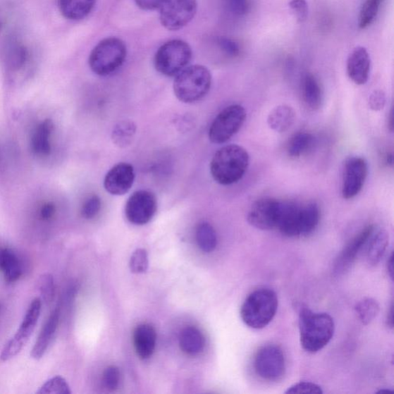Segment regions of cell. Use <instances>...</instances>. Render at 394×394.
Listing matches in <instances>:
<instances>
[{"mask_svg":"<svg viewBox=\"0 0 394 394\" xmlns=\"http://www.w3.org/2000/svg\"><path fill=\"white\" fill-rule=\"evenodd\" d=\"M149 267V258L147 250L138 249L134 252L130 261V268L134 273H146Z\"/></svg>","mask_w":394,"mask_h":394,"instance_id":"obj_34","label":"cell"},{"mask_svg":"<svg viewBox=\"0 0 394 394\" xmlns=\"http://www.w3.org/2000/svg\"><path fill=\"white\" fill-rule=\"evenodd\" d=\"M388 271L391 280H393V253L390 254L388 261Z\"/></svg>","mask_w":394,"mask_h":394,"instance_id":"obj_45","label":"cell"},{"mask_svg":"<svg viewBox=\"0 0 394 394\" xmlns=\"http://www.w3.org/2000/svg\"><path fill=\"white\" fill-rule=\"evenodd\" d=\"M121 372L116 366L108 367L104 373V383L107 390L113 391L119 387Z\"/></svg>","mask_w":394,"mask_h":394,"instance_id":"obj_37","label":"cell"},{"mask_svg":"<svg viewBox=\"0 0 394 394\" xmlns=\"http://www.w3.org/2000/svg\"><path fill=\"white\" fill-rule=\"evenodd\" d=\"M254 370L264 381H281L286 373V359L282 350L273 345L259 348L254 357Z\"/></svg>","mask_w":394,"mask_h":394,"instance_id":"obj_8","label":"cell"},{"mask_svg":"<svg viewBox=\"0 0 394 394\" xmlns=\"http://www.w3.org/2000/svg\"><path fill=\"white\" fill-rule=\"evenodd\" d=\"M162 26L171 31L186 27L195 18L197 0H166L160 8Z\"/></svg>","mask_w":394,"mask_h":394,"instance_id":"obj_9","label":"cell"},{"mask_svg":"<svg viewBox=\"0 0 394 394\" xmlns=\"http://www.w3.org/2000/svg\"><path fill=\"white\" fill-rule=\"evenodd\" d=\"M321 209L316 203L300 205L298 235L299 238L307 237L317 228L321 221Z\"/></svg>","mask_w":394,"mask_h":394,"instance_id":"obj_20","label":"cell"},{"mask_svg":"<svg viewBox=\"0 0 394 394\" xmlns=\"http://www.w3.org/2000/svg\"><path fill=\"white\" fill-rule=\"evenodd\" d=\"M388 326H390V328H393V306L391 305L389 314L388 316Z\"/></svg>","mask_w":394,"mask_h":394,"instance_id":"obj_46","label":"cell"},{"mask_svg":"<svg viewBox=\"0 0 394 394\" xmlns=\"http://www.w3.org/2000/svg\"><path fill=\"white\" fill-rule=\"evenodd\" d=\"M368 175V164L364 158L352 156L343 167L342 196L345 199L357 197L362 190Z\"/></svg>","mask_w":394,"mask_h":394,"instance_id":"obj_12","label":"cell"},{"mask_svg":"<svg viewBox=\"0 0 394 394\" xmlns=\"http://www.w3.org/2000/svg\"><path fill=\"white\" fill-rule=\"evenodd\" d=\"M27 52L24 47L15 44L10 47L6 59L7 63L13 70H19L27 61Z\"/></svg>","mask_w":394,"mask_h":394,"instance_id":"obj_33","label":"cell"},{"mask_svg":"<svg viewBox=\"0 0 394 394\" xmlns=\"http://www.w3.org/2000/svg\"><path fill=\"white\" fill-rule=\"evenodd\" d=\"M286 393H310V394H321L323 390L320 386L310 382H300L293 385L286 391Z\"/></svg>","mask_w":394,"mask_h":394,"instance_id":"obj_38","label":"cell"},{"mask_svg":"<svg viewBox=\"0 0 394 394\" xmlns=\"http://www.w3.org/2000/svg\"><path fill=\"white\" fill-rule=\"evenodd\" d=\"M356 314L360 322L364 325L370 324L378 315L380 305L372 298H365L355 307Z\"/></svg>","mask_w":394,"mask_h":394,"instance_id":"obj_30","label":"cell"},{"mask_svg":"<svg viewBox=\"0 0 394 394\" xmlns=\"http://www.w3.org/2000/svg\"><path fill=\"white\" fill-rule=\"evenodd\" d=\"M299 328L301 347L308 353L314 354L328 345L335 324L328 314L315 313L304 308L300 313Z\"/></svg>","mask_w":394,"mask_h":394,"instance_id":"obj_1","label":"cell"},{"mask_svg":"<svg viewBox=\"0 0 394 394\" xmlns=\"http://www.w3.org/2000/svg\"><path fill=\"white\" fill-rule=\"evenodd\" d=\"M281 206V200L271 197L259 199L250 207L247 214V221L259 230L276 229Z\"/></svg>","mask_w":394,"mask_h":394,"instance_id":"obj_13","label":"cell"},{"mask_svg":"<svg viewBox=\"0 0 394 394\" xmlns=\"http://www.w3.org/2000/svg\"><path fill=\"white\" fill-rule=\"evenodd\" d=\"M54 130V123L50 120L41 123L32 138V148L37 154L48 155L51 151L49 137Z\"/></svg>","mask_w":394,"mask_h":394,"instance_id":"obj_26","label":"cell"},{"mask_svg":"<svg viewBox=\"0 0 394 394\" xmlns=\"http://www.w3.org/2000/svg\"><path fill=\"white\" fill-rule=\"evenodd\" d=\"M127 55L128 49L122 39L116 37L106 38L92 50L89 65L94 73L106 77L121 68Z\"/></svg>","mask_w":394,"mask_h":394,"instance_id":"obj_5","label":"cell"},{"mask_svg":"<svg viewBox=\"0 0 394 394\" xmlns=\"http://www.w3.org/2000/svg\"><path fill=\"white\" fill-rule=\"evenodd\" d=\"M101 207V199L97 195L91 196L82 207V216L87 220L94 219L99 214Z\"/></svg>","mask_w":394,"mask_h":394,"instance_id":"obj_35","label":"cell"},{"mask_svg":"<svg viewBox=\"0 0 394 394\" xmlns=\"http://www.w3.org/2000/svg\"><path fill=\"white\" fill-rule=\"evenodd\" d=\"M371 66V56L367 49L364 47H356L347 59V72L349 78L358 86L366 85L370 77Z\"/></svg>","mask_w":394,"mask_h":394,"instance_id":"obj_16","label":"cell"},{"mask_svg":"<svg viewBox=\"0 0 394 394\" xmlns=\"http://www.w3.org/2000/svg\"><path fill=\"white\" fill-rule=\"evenodd\" d=\"M135 180L133 166L128 163L115 165L109 171L104 179V188L114 196H122L131 189Z\"/></svg>","mask_w":394,"mask_h":394,"instance_id":"obj_14","label":"cell"},{"mask_svg":"<svg viewBox=\"0 0 394 394\" xmlns=\"http://www.w3.org/2000/svg\"><path fill=\"white\" fill-rule=\"evenodd\" d=\"M97 0H59V8L64 18L70 20H81L94 10Z\"/></svg>","mask_w":394,"mask_h":394,"instance_id":"obj_21","label":"cell"},{"mask_svg":"<svg viewBox=\"0 0 394 394\" xmlns=\"http://www.w3.org/2000/svg\"><path fill=\"white\" fill-rule=\"evenodd\" d=\"M315 144L316 139L313 134L307 132H300L290 140L288 153L293 158H299L312 151Z\"/></svg>","mask_w":394,"mask_h":394,"instance_id":"obj_27","label":"cell"},{"mask_svg":"<svg viewBox=\"0 0 394 394\" xmlns=\"http://www.w3.org/2000/svg\"><path fill=\"white\" fill-rule=\"evenodd\" d=\"M166 0H135V3L142 10L155 11L160 9Z\"/></svg>","mask_w":394,"mask_h":394,"instance_id":"obj_42","label":"cell"},{"mask_svg":"<svg viewBox=\"0 0 394 394\" xmlns=\"http://www.w3.org/2000/svg\"><path fill=\"white\" fill-rule=\"evenodd\" d=\"M55 211V206L52 203H48L42 208L41 217L44 220H49L54 215Z\"/></svg>","mask_w":394,"mask_h":394,"instance_id":"obj_44","label":"cell"},{"mask_svg":"<svg viewBox=\"0 0 394 394\" xmlns=\"http://www.w3.org/2000/svg\"><path fill=\"white\" fill-rule=\"evenodd\" d=\"M386 162L389 165H393V157L392 154L387 155V157H386Z\"/></svg>","mask_w":394,"mask_h":394,"instance_id":"obj_48","label":"cell"},{"mask_svg":"<svg viewBox=\"0 0 394 394\" xmlns=\"http://www.w3.org/2000/svg\"><path fill=\"white\" fill-rule=\"evenodd\" d=\"M0 310H1V305H0Z\"/></svg>","mask_w":394,"mask_h":394,"instance_id":"obj_49","label":"cell"},{"mask_svg":"<svg viewBox=\"0 0 394 394\" xmlns=\"http://www.w3.org/2000/svg\"><path fill=\"white\" fill-rule=\"evenodd\" d=\"M157 211L156 196L148 190H137L129 197L125 207V217L134 225H145Z\"/></svg>","mask_w":394,"mask_h":394,"instance_id":"obj_11","label":"cell"},{"mask_svg":"<svg viewBox=\"0 0 394 394\" xmlns=\"http://www.w3.org/2000/svg\"><path fill=\"white\" fill-rule=\"evenodd\" d=\"M218 44L223 51L231 56H236L240 54L239 46L230 39L220 38L218 39Z\"/></svg>","mask_w":394,"mask_h":394,"instance_id":"obj_41","label":"cell"},{"mask_svg":"<svg viewBox=\"0 0 394 394\" xmlns=\"http://www.w3.org/2000/svg\"><path fill=\"white\" fill-rule=\"evenodd\" d=\"M41 307L42 303L39 298L32 301L20 329L14 337L6 343L0 355V359L3 362H7L19 355L23 348L26 346L31 335L35 330L40 316Z\"/></svg>","mask_w":394,"mask_h":394,"instance_id":"obj_10","label":"cell"},{"mask_svg":"<svg viewBox=\"0 0 394 394\" xmlns=\"http://www.w3.org/2000/svg\"><path fill=\"white\" fill-rule=\"evenodd\" d=\"M302 97L306 106L312 111L320 109L323 103V90L315 75L307 73L302 81Z\"/></svg>","mask_w":394,"mask_h":394,"instance_id":"obj_23","label":"cell"},{"mask_svg":"<svg viewBox=\"0 0 394 394\" xmlns=\"http://www.w3.org/2000/svg\"><path fill=\"white\" fill-rule=\"evenodd\" d=\"M387 104V96L381 90H376L369 97L368 104L371 110L381 111Z\"/></svg>","mask_w":394,"mask_h":394,"instance_id":"obj_40","label":"cell"},{"mask_svg":"<svg viewBox=\"0 0 394 394\" xmlns=\"http://www.w3.org/2000/svg\"><path fill=\"white\" fill-rule=\"evenodd\" d=\"M133 340L137 356L142 359H149L156 348V333L154 326L147 324L139 325L133 332Z\"/></svg>","mask_w":394,"mask_h":394,"instance_id":"obj_18","label":"cell"},{"mask_svg":"<svg viewBox=\"0 0 394 394\" xmlns=\"http://www.w3.org/2000/svg\"><path fill=\"white\" fill-rule=\"evenodd\" d=\"M39 287L44 300L47 303H50L54 299L55 293L53 276L51 274L42 276L39 281Z\"/></svg>","mask_w":394,"mask_h":394,"instance_id":"obj_36","label":"cell"},{"mask_svg":"<svg viewBox=\"0 0 394 394\" xmlns=\"http://www.w3.org/2000/svg\"><path fill=\"white\" fill-rule=\"evenodd\" d=\"M296 113L288 105H280L271 111L267 117V124L269 128L276 133L288 131L295 123Z\"/></svg>","mask_w":394,"mask_h":394,"instance_id":"obj_22","label":"cell"},{"mask_svg":"<svg viewBox=\"0 0 394 394\" xmlns=\"http://www.w3.org/2000/svg\"><path fill=\"white\" fill-rule=\"evenodd\" d=\"M388 245V233L382 228H376V226H375L364 248L367 264L372 266L378 264L381 261Z\"/></svg>","mask_w":394,"mask_h":394,"instance_id":"obj_17","label":"cell"},{"mask_svg":"<svg viewBox=\"0 0 394 394\" xmlns=\"http://www.w3.org/2000/svg\"><path fill=\"white\" fill-rule=\"evenodd\" d=\"M37 393L70 394L71 390L69 384L67 383L63 377L56 376L42 386L39 390L37 391Z\"/></svg>","mask_w":394,"mask_h":394,"instance_id":"obj_32","label":"cell"},{"mask_svg":"<svg viewBox=\"0 0 394 394\" xmlns=\"http://www.w3.org/2000/svg\"><path fill=\"white\" fill-rule=\"evenodd\" d=\"M60 315L61 312L59 308L55 309L52 314H50L49 319L39 335L35 347H33L31 351V357L33 359H39L45 355L58 328Z\"/></svg>","mask_w":394,"mask_h":394,"instance_id":"obj_19","label":"cell"},{"mask_svg":"<svg viewBox=\"0 0 394 394\" xmlns=\"http://www.w3.org/2000/svg\"><path fill=\"white\" fill-rule=\"evenodd\" d=\"M0 271L4 276L6 281L15 282L22 275V266L20 259L12 250L4 249L0 251Z\"/></svg>","mask_w":394,"mask_h":394,"instance_id":"obj_25","label":"cell"},{"mask_svg":"<svg viewBox=\"0 0 394 394\" xmlns=\"http://www.w3.org/2000/svg\"><path fill=\"white\" fill-rule=\"evenodd\" d=\"M249 165L247 150L241 146L230 144L217 150L211 163V173L216 183L229 186L245 177Z\"/></svg>","mask_w":394,"mask_h":394,"instance_id":"obj_2","label":"cell"},{"mask_svg":"<svg viewBox=\"0 0 394 394\" xmlns=\"http://www.w3.org/2000/svg\"><path fill=\"white\" fill-rule=\"evenodd\" d=\"M212 85V75L207 67L195 65L186 67L173 82L176 97L185 104H194L205 97Z\"/></svg>","mask_w":394,"mask_h":394,"instance_id":"obj_4","label":"cell"},{"mask_svg":"<svg viewBox=\"0 0 394 394\" xmlns=\"http://www.w3.org/2000/svg\"><path fill=\"white\" fill-rule=\"evenodd\" d=\"M197 245L204 253H211L217 245V236L214 226L209 223H201L196 233Z\"/></svg>","mask_w":394,"mask_h":394,"instance_id":"obj_29","label":"cell"},{"mask_svg":"<svg viewBox=\"0 0 394 394\" xmlns=\"http://www.w3.org/2000/svg\"><path fill=\"white\" fill-rule=\"evenodd\" d=\"M388 128L390 130V132H393V110H391L390 113V116L388 118Z\"/></svg>","mask_w":394,"mask_h":394,"instance_id":"obj_47","label":"cell"},{"mask_svg":"<svg viewBox=\"0 0 394 394\" xmlns=\"http://www.w3.org/2000/svg\"><path fill=\"white\" fill-rule=\"evenodd\" d=\"M192 54V49L187 42L181 39L166 42L155 54V68L166 77H174L186 68Z\"/></svg>","mask_w":394,"mask_h":394,"instance_id":"obj_6","label":"cell"},{"mask_svg":"<svg viewBox=\"0 0 394 394\" xmlns=\"http://www.w3.org/2000/svg\"><path fill=\"white\" fill-rule=\"evenodd\" d=\"M137 125L131 121H123L113 129L111 138L113 144L120 148L131 145L137 133Z\"/></svg>","mask_w":394,"mask_h":394,"instance_id":"obj_28","label":"cell"},{"mask_svg":"<svg viewBox=\"0 0 394 394\" xmlns=\"http://www.w3.org/2000/svg\"><path fill=\"white\" fill-rule=\"evenodd\" d=\"M180 347L183 353L196 356L205 347L206 340L204 334L194 326L183 330L179 338Z\"/></svg>","mask_w":394,"mask_h":394,"instance_id":"obj_24","label":"cell"},{"mask_svg":"<svg viewBox=\"0 0 394 394\" xmlns=\"http://www.w3.org/2000/svg\"><path fill=\"white\" fill-rule=\"evenodd\" d=\"M375 228L374 225H369L352 239L339 255L334 266V273L341 275L349 270L355 263L359 254L364 250L366 242Z\"/></svg>","mask_w":394,"mask_h":394,"instance_id":"obj_15","label":"cell"},{"mask_svg":"<svg viewBox=\"0 0 394 394\" xmlns=\"http://www.w3.org/2000/svg\"><path fill=\"white\" fill-rule=\"evenodd\" d=\"M231 11L238 15H244L248 11L247 0H230Z\"/></svg>","mask_w":394,"mask_h":394,"instance_id":"obj_43","label":"cell"},{"mask_svg":"<svg viewBox=\"0 0 394 394\" xmlns=\"http://www.w3.org/2000/svg\"><path fill=\"white\" fill-rule=\"evenodd\" d=\"M247 111L239 104L230 105L216 116L209 130V139L213 144H222L239 132L245 123Z\"/></svg>","mask_w":394,"mask_h":394,"instance_id":"obj_7","label":"cell"},{"mask_svg":"<svg viewBox=\"0 0 394 394\" xmlns=\"http://www.w3.org/2000/svg\"><path fill=\"white\" fill-rule=\"evenodd\" d=\"M278 309L276 293L267 288L251 293L242 304L240 316L242 321L253 329H263L273 320Z\"/></svg>","mask_w":394,"mask_h":394,"instance_id":"obj_3","label":"cell"},{"mask_svg":"<svg viewBox=\"0 0 394 394\" xmlns=\"http://www.w3.org/2000/svg\"><path fill=\"white\" fill-rule=\"evenodd\" d=\"M382 1L383 0H366L359 16V27L360 29H366L374 22Z\"/></svg>","mask_w":394,"mask_h":394,"instance_id":"obj_31","label":"cell"},{"mask_svg":"<svg viewBox=\"0 0 394 394\" xmlns=\"http://www.w3.org/2000/svg\"><path fill=\"white\" fill-rule=\"evenodd\" d=\"M289 6L299 23H304L308 16V5L306 0H290Z\"/></svg>","mask_w":394,"mask_h":394,"instance_id":"obj_39","label":"cell"}]
</instances>
